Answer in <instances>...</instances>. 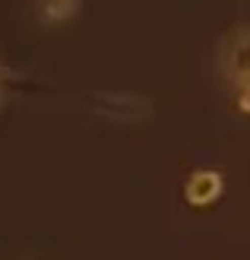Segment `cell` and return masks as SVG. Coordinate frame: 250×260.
Returning a JSON list of instances; mask_svg holds the SVG:
<instances>
[{
    "mask_svg": "<svg viewBox=\"0 0 250 260\" xmlns=\"http://www.w3.org/2000/svg\"><path fill=\"white\" fill-rule=\"evenodd\" d=\"M89 102L95 111H101L104 118H114V121H146L152 114V102L142 95H133V92H98Z\"/></svg>",
    "mask_w": 250,
    "mask_h": 260,
    "instance_id": "obj_2",
    "label": "cell"
},
{
    "mask_svg": "<svg viewBox=\"0 0 250 260\" xmlns=\"http://www.w3.org/2000/svg\"><path fill=\"white\" fill-rule=\"evenodd\" d=\"M219 67L234 89H247V83H250V32H247V25L238 22L222 38Z\"/></svg>",
    "mask_w": 250,
    "mask_h": 260,
    "instance_id": "obj_1",
    "label": "cell"
},
{
    "mask_svg": "<svg viewBox=\"0 0 250 260\" xmlns=\"http://www.w3.org/2000/svg\"><path fill=\"white\" fill-rule=\"evenodd\" d=\"M0 76H4V70H0Z\"/></svg>",
    "mask_w": 250,
    "mask_h": 260,
    "instance_id": "obj_5",
    "label": "cell"
},
{
    "mask_svg": "<svg viewBox=\"0 0 250 260\" xmlns=\"http://www.w3.org/2000/svg\"><path fill=\"white\" fill-rule=\"evenodd\" d=\"M219 193H222V175L209 172V168L193 172L184 184V197H187L190 206H209L212 200H219Z\"/></svg>",
    "mask_w": 250,
    "mask_h": 260,
    "instance_id": "obj_3",
    "label": "cell"
},
{
    "mask_svg": "<svg viewBox=\"0 0 250 260\" xmlns=\"http://www.w3.org/2000/svg\"><path fill=\"white\" fill-rule=\"evenodd\" d=\"M80 7H83V0H32L35 16L45 25H57V22L73 19L80 13Z\"/></svg>",
    "mask_w": 250,
    "mask_h": 260,
    "instance_id": "obj_4",
    "label": "cell"
}]
</instances>
